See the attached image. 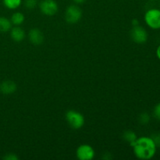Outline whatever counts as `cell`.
Here are the masks:
<instances>
[{
	"label": "cell",
	"mask_w": 160,
	"mask_h": 160,
	"mask_svg": "<svg viewBox=\"0 0 160 160\" xmlns=\"http://www.w3.org/2000/svg\"><path fill=\"white\" fill-rule=\"evenodd\" d=\"M152 138L154 141L155 144H156V146H160V134H153V136H152Z\"/></svg>",
	"instance_id": "obj_18"
},
{
	"label": "cell",
	"mask_w": 160,
	"mask_h": 160,
	"mask_svg": "<svg viewBox=\"0 0 160 160\" xmlns=\"http://www.w3.org/2000/svg\"><path fill=\"white\" fill-rule=\"evenodd\" d=\"M156 56L159 58V59H160V45L158 46L157 49H156Z\"/></svg>",
	"instance_id": "obj_21"
},
{
	"label": "cell",
	"mask_w": 160,
	"mask_h": 160,
	"mask_svg": "<svg viewBox=\"0 0 160 160\" xmlns=\"http://www.w3.org/2000/svg\"><path fill=\"white\" fill-rule=\"evenodd\" d=\"M73 1L75 4L80 5V4H82V3H84L86 0H73Z\"/></svg>",
	"instance_id": "obj_20"
},
{
	"label": "cell",
	"mask_w": 160,
	"mask_h": 160,
	"mask_svg": "<svg viewBox=\"0 0 160 160\" xmlns=\"http://www.w3.org/2000/svg\"><path fill=\"white\" fill-rule=\"evenodd\" d=\"M134 23H133V25H134V26H137V25H138V20H134Z\"/></svg>",
	"instance_id": "obj_22"
},
{
	"label": "cell",
	"mask_w": 160,
	"mask_h": 160,
	"mask_svg": "<svg viewBox=\"0 0 160 160\" xmlns=\"http://www.w3.org/2000/svg\"><path fill=\"white\" fill-rule=\"evenodd\" d=\"M17 90V84L12 81H5L0 84V92L4 95H10Z\"/></svg>",
	"instance_id": "obj_9"
},
{
	"label": "cell",
	"mask_w": 160,
	"mask_h": 160,
	"mask_svg": "<svg viewBox=\"0 0 160 160\" xmlns=\"http://www.w3.org/2000/svg\"><path fill=\"white\" fill-rule=\"evenodd\" d=\"M134 154L138 159L148 160L154 157L157 146L150 137H141L131 145Z\"/></svg>",
	"instance_id": "obj_1"
},
{
	"label": "cell",
	"mask_w": 160,
	"mask_h": 160,
	"mask_svg": "<svg viewBox=\"0 0 160 160\" xmlns=\"http://www.w3.org/2000/svg\"><path fill=\"white\" fill-rule=\"evenodd\" d=\"M145 21L152 29L160 28V9H150L145 12Z\"/></svg>",
	"instance_id": "obj_3"
},
{
	"label": "cell",
	"mask_w": 160,
	"mask_h": 160,
	"mask_svg": "<svg viewBox=\"0 0 160 160\" xmlns=\"http://www.w3.org/2000/svg\"><path fill=\"white\" fill-rule=\"evenodd\" d=\"M123 139L126 141L127 142L130 143V145H132L134 142L136 141V139L138 138H137V134L132 131H125L123 133Z\"/></svg>",
	"instance_id": "obj_14"
},
{
	"label": "cell",
	"mask_w": 160,
	"mask_h": 160,
	"mask_svg": "<svg viewBox=\"0 0 160 160\" xmlns=\"http://www.w3.org/2000/svg\"><path fill=\"white\" fill-rule=\"evenodd\" d=\"M39 9L44 15L52 17L58 12L59 6L55 0H42L39 3Z\"/></svg>",
	"instance_id": "obj_5"
},
{
	"label": "cell",
	"mask_w": 160,
	"mask_h": 160,
	"mask_svg": "<svg viewBox=\"0 0 160 160\" xmlns=\"http://www.w3.org/2000/svg\"><path fill=\"white\" fill-rule=\"evenodd\" d=\"M4 159L7 160H16V159H18V157L16 156L14 154H8L7 156H5Z\"/></svg>",
	"instance_id": "obj_19"
},
{
	"label": "cell",
	"mask_w": 160,
	"mask_h": 160,
	"mask_svg": "<svg viewBox=\"0 0 160 160\" xmlns=\"http://www.w3.org/2000/svg\"><path fill=\"white\" fill-rule=\"evenodd\" d=\"M131 36L132 40L137 44H144L148 40V33L142 27L137 25L131 30Z\"/></svg>",
	"instance_id": "obj_7"
},
{
	"label": "cell",
	"mask_w": 160,
	"mask_h": 160,
	"mask_svg": "<svg viewBox=\"0 0 160 160\" xmlns=\"http://www.w3.org/2000/svg\"><path fill=\"white\" fill-rule=\"evenodd\" d=\"M153 114H154V117H156L157 120H160V102L155 106Z\"/></svg>",
	"instance_id": "obj_17"
},
{
	"label": "cell",
	"mask_w": 160,
	"mask_h": 160,
	"mask_svg": "<svg viewBox=\"0 0 160 160\" xmlns=\"http://www.w3.org/2000/svg\"><path fill=\"white\" fill-rule=\"evenodd\" d=\"M3 5L9 9H16L22 4V0H2Z\"/></svg>",
	"instance_id": "obj_13"
},
{
	"label": "cell",
	"mask_w": 160,
	"mask_h": 160,
	"mask_svg": "<svg viewBox=\"0 0 160 160\" xmlns=\"http://www.w3.org/2000/svg\"><path fill=\"white\" fill-rule=\"evenodd\" d=\"M12 25L10 20L6 17H0V32L4 33L9 31L12 28Z\"/></svg>",
	"instance_id": "obj_11"
},
{
	"label": "cell",
	"mask_w": 160,
	"mask_h": 160,
	"mask_svg": "<svg viewBox=\"0 0 160 160\" xmlns=\"http://www.w3.org/2000/svg\"><path fill=\"white\" fill-rule=\"evenodd\" d=\"M66 120L67 123L73 129L78 130L82 128L85 122L84 117L81 113L75 110H69L66 113Z\"/></svg>",
	"instance_id": "obj_2"
},
{
	"label": "cell",
	"mask_w": 160,
	"mask_h": 160,
	"mask_svg": "<svg viewBox=\"0 0 160 160\" xmlns=\"http://www.w3.org/2000/svg\"><path fill=\"white\" fill-rule=\"evenodd\" d=\"M76 156L80 160H92L95 158V152L91 145L84 144L77 148Z\"/></svg>",
	"instance_id": "obj_6"
},
{
	"label": "cell",
	"mask_w": 160,
	"mask_h": 160,
	"mask_svg": "<svg viewBox=\"0 0 160 160\" xmlns=\"http://www.w3.org/2000/svg\"><path fill=\"white\" fill-rule=\"evenodd\" d=\"M10 37L14 42H20L25 38L26 34H25V31L20 26H15L14 28H11Z\"/></svg>",
	"instance_id": "obj_10"
},
{
	"label": "cell",
	"mask_w": 160,
	"mask_h": 160,
	"mask_svg": "<svg viewBox=\"0 0 160 160\" xmlns=\"http://www.w3.org/2000/svg\"><path fill=\"white\" fill-rule=\"evenodd\" d=\"M151 1H156V0H151Z\"/></svg>",
	"instance_id": "obj_23"
},
{
	"label": "cell",
	"mask_w": 160,
	"mask_h": 160,
	"mask_svg": "<svg viewBox=\"0 0 160 160\" xmlns=\"http://www.w3.org/2000/svg\"><path fill=\"white\" fill-rule=\"evenodd\" d=\"M28 38L30 42L35 45H39L43 43V33L38 28H32L28 33Z\"/></svg>",
	"instance_id": "obj_8"
},
{
	"label": "cell",
	"mask_w": 160,
	"mask_h": 160,
	"mask_svg": "<svg viewBox=\"0 0 160 160\" xmlns=\"http://www.w3.org/2000/svg\"><path fill=\"white\" fill-rule=\"evenodd\" d=\"M38 4V0H25L24 6L27 9H33L36 7Z\"/></svg>",
	"instance_id": "obj_15"
},
{
	"label": "cell",
	"mask_w": 160,
	"mask_h": 160,
	"mask_svg": "<svg viewBox=\"0 0 160 160\" xmlns=\"http://www.w3.org/2000/svg\"><path fill=\"white\" fill-rule=\"evenodd\" d=\"M149 120L150 116L148 113H146V112L141 114L140 117H139V121H140L142 124H147V123H148Z\"/></svg>",
	"instance_id": "obj_16"
},
{
	"label": "cell",
	"mask_w": 160,
	"mask_h": 160,
	"mask_svg": "<svg viewBox=\"0 0 160 160\" xmlns=\"http://www.w3.org/2000/svg\"><path fill=\"white\" fill-rule=\"evenodd\" d=\"M82 17V11L78 5H70L67 8L65 12L66 21L70 24L77 23Z\"/></svg>",
	"instance_id": "obj_4"
},
{
	"label": "cell",
	"mask_w": 160,
	"mask_h": 160,
	"mask_svg": "<svg viewBox=\"0 0 160 160\" xmlns=\"http://www.w3.org/2000/svg\"><path fill=\"white\" fill-rule=\"evenodd\" d=\"M25 20V17L23 13L20 12H16L12 15L10 19V21L12 24L15 26H20L23 23Z\"/></svg>",
	"instance_id": "obj_12"
}]
</instances>
